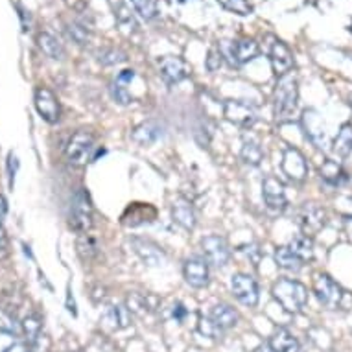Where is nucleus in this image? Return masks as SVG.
Segmentation results:
<instances>
[{
	"label": "nucleus",
	"instance_id": "24",
	"mask_svg": "<svg viewBox=\"0 0 352 352\" xmlns=\"http://www.w3.org/2000/svg\"><path fill=\"white\" fill-rule=\"evenodd\" d=\"M270 345L277 352H299V341L295 340L294 334H289L286 329H277L273 332Z\"/></svg>",
	"mask_w": 352,
	"mask_h": 352
},
{
	"label": "nucleus",
	"instance_id": "38",
	"mask_svg": "<svg viewBox=\"0 0 352 352\" xmlns=\"http://www.w3.org/2000/svg\"><path fill=\"white\" fill-rule=\"evenodd\" d=\"M186 316V310L183 305H175L173 306V318L177 319V321H183Z\"/></svg>",
	"mask_w": 352,
	"mask_h": 352
},
{
	"label": "nucleus",
	"instance_id": "22",
	"mask_svg": "<svg viewBox=\"0 0 352 352\" xmlns=\"http://www.w3.org/2000/svg\"><path fill=\"white\" fill-rule=\"evenodd\" d=\"M319 173H321V179L330 186H340L346 181V172L343 170V166H341L340 162L332 161V159H327L323 162Z\"/></svg>",
	"mask_w": 352,
	"mask_h": 352
},
{
	"label": "nucleus",
	"instance_id": "32",
	"mask_svg": "<svg viewBox=\"0 0 352 352\" xmlns=\"http://www.w3.org/2000/svg\"><path fill=\"white\" fill-rule=\"evenodd\" d=\"M127 302H129V306H127L129 312L137 314V316H146L151 310V306L148 305V297H144V295H131Z\"/></svg>",
	"mask_w": 352,
	"mask_h": 352
},
{
	"label": "nucleus",
	"instance_id": "8",
	"mask_svg": "<svg viewBox=\"0 0 352 352\" xmlns=\"http://www.w3.org/2000/svg\"><path fill=\"white\" fill-rule=\"evenodd\" d=\"M231 289L232 295L236 297L242 305L253 308V306L258 305V284L251 275H243V273H238L234 275L231 280Z\"/></svg>",
	"mask_w": 352,
	"mask_h": 352
},
{
	"label": "nucleus",
	"instance_id": "17",
	"mask_svg": "<svg viewBox=\"0 0 352 352\" xmlns=\"http://www.w3.org/2000/svg\"><path fill=\"white\" fill-rule=\"evenodd\" d=\"M270 59H272L273 72L280 78V76L292 72V67H294V54L289 52V48L277 41L273 43L272 50H270Z\"/></svg>",
	"mask_w": 352,
	"mask_h": 352
},
{
	"label": "nucleus",
	"instance_id": "6",
	"mask_svg": "<svg viewBox=\"0 0 352 352\" xmlns=\"http://www.w3.org/2000/svg\"><path fill=\"white\" fill-rule=\"evenodd\" d=\"M314 294H316L319 302L324 308H329V310H336L341 305V299H343V289L329 275H318L316 277V280H314Z\"/></svg>",
	"mask_w": 352,
	"mask_h": 352
},
{
	"label": "nucleus",
	"instance_id": "29",
	"mask_svg": "<svg viewBox=\"0 0 352 352\" xmlns=\"http://www.w3.org/2000/svg\"><path fill=\"white\" fill-rule=\"evenodd\" d=\"M76 248H78V254L81 256V260H85V262H91L98 254V243H96L93 236H89L85 232L78 238Z\"/></svg>",
	"mask_w": 352,
	"mask_h": 352
},
{
	"label": "nucleus",
	"instance_id": "39",
	"mask_svg": "<svg viewBox=\"0 0 352 352\" xmlns=\"http://www.w3.org/2000/svg\"><path fill=\"white\" fill-rule=\"evenodd\" d=\"M6 212H8V201H6V197L0 194V226H2V221H4Z\"/></svg>",
	"mask_w": 352,
	"mask_h": 352
},
{
	"label": "nucleus",
	"instance_id": "11",
	"mask_svg": "<svg viewBox=\"0 0 352 352\" xmlns=\"http://www.w3.org/2000/svg\"><path fill=\"white\" fill-rule=\"evenodd\" d=\"M35 109L39 113L48 124H56L59 122V116H61V107H59V102L56 98V94L47 89V87H39L35 91Z\"/></svg>",
	"mask_w": 352,
	"mask_h": 352
},
{
	"label": "nucleus",
	"instance_id": "10",
	"mask_svg": "<svg viewBox=\"0 0 352 352\" xmlns=\"http://www.w3.org/2000/svg\"><path fill=\"white\" fill-rule=\"evenodd\" d=\"M302 127H305L306 137L318 148H327L329 146V139H327V126H324L323 118L318 111L306 109L302 115Z\"/></svg>",
	"mask_w": 352,
	"mask_h": 352
},
{
	"label": "nucleus",
	"instance_id": "41",
	"mask_svg": "<svg viewBox=\"0 0 352 352\" xmlns=\"http://www.w3.org/2000/svg\"><path fill=\"white\" fill-rule=\"evenodd\" d=\"M249 249H254V253H256V256H254V258H253V266H256V262H258V256H260L258 248H256V245H249ZM240 251H242V253H248V256H249L248 248H240Z\"/></svg>",
	"mask_w": 352,
	"mask_h": 352
},
{
	"label": "nucleus",
	"instance_id": "37",
	"mask_svg": "<svg viewBox=\"0 0 352 352\" xmlns=\"http://www.w3.org/2000/svg\"><path fill=\"white\" fill-rule=\"evenodd\" d=\"M219 67H221V52H219V50H210L207 58V69L210 70V72H214V70H218Z\"/></svg>",
	"mask_w": 352,
	"mask_h": 352
},
{
	"label": "nucleus",
	"instance_id": "25",
	"mask_svg": "<svg viewBox=\"0 0 352 352\" xmlns=\"http://www.w3.org/2000/svg\"><path fill=\"white\" fill-rule=\"evenodd\" d=\"M334 153L340 157H349L352 153V126L343 124L334 139Z\"/></svg>",
	"mask_w": 352,
	"mask_h": 352
},
{
	"label": "nucleus",
	"instance_id": "43",
	"mask_svg": "<svg viewBox=\"0 0 352 352\" xmlns=\"http://www.w3.org/2000/svg\"><path fill=\"white\" fill-rule=\"evenodd\" d=\"M349 104H351V105H352V96H351V102H349Z\"/></svg>",
	"mask_w": 352,
	"mask_h": 352
},
{
	"label": "nucleus",
	"instance_id": "40",
	"mask_svg": "<svg viewBox=\"0 0 352 352\" xmlns=\"http://www.w3.org/2000/svg\"><path fill=\"white\" fill-rule=\"evenodd\" d=\"M6 248H8L6 232H4V227L0 226V251H6Z\"/></svg>",
	"mask_w": 352,
	"mask_h": 352
},
{
	"label": "nucleus",
	"instance_id": "3",
	"mask_svg": "<svg viewBox=\"0 0 352 352\" xmlns=\"http://www.w3.org/2000/svg\"><path fill=\"white\" fill-rule=\"evenodd\" d=\"M94 151H96V139L93 133L89 131H78L70 137L69 144H67V159L70 164L74 166H85L87 162L94 159Z\"/></svg>",
	"mask_w": 352,
	"mask_h": 352
},
{
	"label": "nucleus",
	"instance_id": "35",
	"mask_svg": "<svg viewBox=\"0 0 352 352\" xmlns=\"http://www.w3.org/2000/svg\"><path fill=\"white\" fill-rule=\"evenodd\" d=\"M127 83H124V81H115V85H113V89H111V93H113V98L118 102V104L122 105H127L131 104V94H129V91H127Z\"/></svg>",
	"mask_w": 352,
	"mask_h": 352
},
{
	"label": "nucleus",
	"instance_id": "28",
	"mask_svg": "<svg viewBox=\"0 0 352 352\" xmlns=\"http://www.w3.org/2000/svg\"><path fill=\"white\" fill-rule=\"evenodd\" d=\"M240 157L249 166H258L262 159H264V151H262L256 140H245L242 146V151H240Z\"/></svg>",
	"mask_w": 352,
	"mask_h": 352
},
{
	"label": "nucleus",
	"instance_id": "42",
	"mask_svg": "<svg viewBox=\"0 0 352 352\" xmlns=\"http://www.w3.org/2000/svg\"><path fill=\"white\" fill-rule=\"evenodd\" d=\"M256 352H277V351H275L270 343H266V345H260L258 349H256Z\"/></svg>",
	"mask_w": 352,
	"mask_h": 352
},
{
	"label": "nucleus",
	"instance_id": "12",
	"mask_svg": "<svg viewBox=\"0 0 352 352\" xmlns=\"http://www.w3.org/2000/svg\"><path fill=\"white\" fill-rule=\"evenodd\" d=\"M262 196H264V203L270 210L280 212L288 205V197H286V190H284L283 181L277 177H266L262 183Z\"/></svg>",
	"mask_w": 352,
	"mask_h": 352
},
{
	"label": "nucleus",
	"instance_id": "31",
	"mask_svg": "<svg viewBox=\"0 0 352 352\" xmlns=\"http://www.w3.org/2000/svg\"><path fill=\"white\" fill-rule=\"evenodd\" d=\"M23 330L26 334V340L32 346H35V343L43 338V332H41V323L37 318H26L23 323Z\"/></svg>",
	"mask_w": 352,
	"mask_h": 352
},
{
	"label": "nucleus",
	"instance_id": "34",
	"mask_svg": "<svg viewBox=\"0 0 352 352\" xmlns=\"http://www.w3.org/2000/svg\"><path fill=\"white\" fill-rule=\"evenodd\" d=\"M199 332L207 338H212V340H218L221 338V332L223 330L219 329L218 324L214 323L210 318H199Z\"/></svg>",
	"mask_w": 352,
	"mask_h": 352
},
{
	"label": "nucleus",
	"instance_id": "19",
	"mask_svg": "<svg viewBox=\"0 0 352 352\" xmlns=\"http://www.w3.org/2000/svg\"><path fill=\"white\" fill-rule=\"evenodd\" d=\"M231 56L236 65H245L258 56V45L253 39H240L231 45Z\"/></svg>",
	"mask_w": 352,
	"mask_h": 352
},
{
	"label": "nucleus",
	"instance_id": "23",
	"mask_svg": "<svg viewBox=\"0 0 352 352\" xmlns=\"http://www.w3.org/2000/svg\"><path fill=\"white\" fill-rule=\"evenodd\" d=\"M288 248L292 249V253H294L302 264L314 258V240L312 236H308V234H302V232H300V234L294 236V240L289 242Z\"/></svg>",
	"mask_w": 352,
	"mask_h": 352
},
{
	"label": "nucleus",
	"instance_id": "20",
	"mask_svg": "<svg viewBox=\"0 0 352 352\" xmlns=\"http://www.w3.org/2000/svg\"><path fill=\"white\" fill-rule=\"evenodd\" d=\"M102 319L113 330H122L129 327V323H131V312H129V308H126V306L111 305L104 312V318Z\"/></svg>",
	"mask_w": 352,
	"mask_h": 352
},
{
	"label": "nucleus",
	"instance_id": "33",
	"mask_svg": "<svg viewBox=\"0 0 352 352\" xmlns=\"http://www.w3.org/2000/svg\"><path fill=\"white\" fill-rule=\"evenodd\" d=\"M218 2L226 10L238 13V15H249V13L253 12V6L249 4L248 0H218Z\"/></svg>",
	"mask_w": 352,
	"mask_h": 352
},
{
	"label": "nucleus",
	"instance_id": "26",
	"mask_svg": "<svg viewBox=\"0 0 352 352\" xmlns=\"http://www.w3.org/2000/svg\"><path fill=\"white\" fill-rule=\"evenodd\" d=\"M39 47L43 52L47 54L48 58L52 59H63L65 56V48L63 45L59 43V39H56L54 35L50 34H41L39 35Z\"/></svg>",
	"mask_w": 352,
	"mask_h": 352
},
{
	"label": "nucleus",
	"instance_id": "18",
	"mask_svg": "<svg viewBox=\"0 0 352 352\" xmlns=\"http://www.w3.org/2000/svg\"><path fill=\"white\" fill-rule=\"evenodd\" d=\"M172 218L175 223H179L186 231H192L196 227V212H194L192 203L185 197H177L172 203Z\"/></svg>",
	"mask_w": 352,
	"mask_h": 352
},
{
	"label": "nucleus",
	"instance_id": "9",
	"mask_svg": "<svg viewBox=\"0 0 352 352\" xmlns=\"http://www.w3.org/2000/svg\"><path fill=\"white\" fill-rule=\"evenodd\" d=\"M226 116L232 124L249 129L256 122V109L253 104H249L245 100H231L226 104Z\"/></svg>",
	"mask_w": 352,
	"mask_h": 352
},
{
	"label": "nucleus",
	"instance_id": "36",
	"mask_svg": "<svg viewBox=\"0 0 352 352\" xmlns=\"http://www.w3.org/2000/svg\"><path fill=\"white\" fill-rule=\"evenodd\" d=\"M69 34L70 37L74 41H78L80 45H83L87 39H89V34H87V30L83 28V26H78V24H74V26H70L69 28Z\"/></svg>",
	"mask_w": 352,
	"mask_h": 352
},
{
	"label": "nucleus",
	"instance_id": "13",
	"mask_svg": "<svg viewBox=\"0 0 352 352\" xmlns=\"http://www.w3.org/2000/svg\"><path fill=\"white\" fill-rule=\"evenodd\" d=\"M283 172L295 183L305 181L308 175V164H306L305 155L295 148H288L283 155Z\"/></svg>",
	"mask_w": 352,
	"mask_h": 352
},
{
	"label": "nucleus",
	"instance_id": "27",
	"mask_svg": "<svg viewBox=\"0 0 352 352\" xmlns=\"http://www.w3.org/2000/svg\"><path fill=\"white\" fill-rule=\"evenodd\" d=\"M275 262H277L278 267H283L286 272H299L302 267V262H300L289 248H278L275 251Z\"/></svg>",
	"mask_w": 352,
	"mask_h": 352
},
{
	"label": "nucleus",
	"instance_id": "16",
	"mask_svg": "<svg viewBox=\"0 0 352 352\" xmlns=\"http://www.w3.org/2000/svg\"><path fill=\"white\" fill-rule=\"evenodd\" d=\"M159 69H161L162 80L166 81L168 85H175L190 74V67L181 58H164L159 63Z\"/></svg>",
	"mask_w": 352,
	"mask_h": 352
},
{
	"label": "nucleus",
	"instance_id": "30",
	"mask_svg": "<svg viewBox=\"0 0 352 352\" xmlns=\"http://www.w3.org/2000/svg\"><path fill=\"white\" fill-rule=\"evenodd\" d=\"M131 4L146 21L155 19L159 15V0H131Z\"/></svg>",
	"mask_w": 352,
	"mask_h": 352
},
{
	"label": "nucleus",
	"instance_id": "14",
	"mask_svg": "<svg viewBox=\"0 0 352 352\" xmlns=\"http://www.w3.org/2000/svg\"><path fill=\"white\" fill-rule=\"evenodd\" d=\"M183 275H185V280L190 284L192 288H205L208 284V262L207 258H201V256H192L185 262V267H183Z\"/></svg>",
	"mask_w": 352,
	"mask_h": 352
},
{
	"label": "nucleus",
	"instance_id": "1",
	"mask_svg": "<svg viewBox=\"0 0 352 352\" xmlns=\"http://www.w3.org/2000/svg\"><path fill=\"white\" fill-rule=\"evenodd\" d=\"M299 100V87H297V76L295 72H288L278 78L273 96V111L278 122H286L294 116Z\"/></svg>",
	"mask_w": 352,
	"mask_h": 352
},
{
	"label": "nucleus",
	"instance_id": "15",
	"mask_svg": "<svg viewBox=\"0 0 352 352\" xmlns=\"http://www.w3.org/2000/svg\"><path fill=\"white\" fill-rule=\"evenodd\" d=\"M131 243H133L135 253L139 254L140 260L150 267H159L166 262V254L155 242L146 240V238H133Z\"/></svg>",
	"mask_w": 352,
	"mask_h": 352
},
{
	"label": "nucleus",
	"instance_id": "5",
	"mask_svg": "<svg viewBox=\"0 0 352 352\" xmlns=\"http://www.w3.org/2000/svg\"><path fill=\"white\" fill-rule=\"evenodd\" d=\"M297 223H299L302 234L314 236L327 226V212L318 203H305L297 214Z\"/></svg>",
	"mask_w": 352,
	"mask_h": 352
},
{
	"label": "nucleus",
	"instance_id": "21",
	"mask_svg": "<svg viewBox=\"0 0 352 352\" xmlns=\"http://www.w3.org/2000/svg\"><path fill=\"white\" fill-rule=\"evenodd\" d=\"M208 318L212 319L214 323L218 324L221 330L232 329V327H236L238 323V314L234 308H231L229 305H216L212 306V310H210V316Z\"/></svg>",
	"mask_w": 352,
	"mask_h": 352
},
{
	"label": "nucleus",
	"instance_id": "2",
	"mask_svg": "<svg viewBox=\"0 0 352 352\" xmlns=\"http://www.w3.org/2000/svg\"><path fill=\"white\" fill-rule=\"evenodd\" d=\"M273 299L289 314L300 312L308 302V289L294 278H278L272 288Z\"/></svg>",
	"mask_w": 352,
	"mask_h": 352
},
{
	"label": "nucleus",
	"instance_id": "7",
	"mask_svg": "<svg viewBox=\"0 0 352 352\" xmlns=\"http://www.w3.org/2000/svg\"><path fill=\"white\" fill-rule=\"evenodd\" d=\"M203 253L207 256L208 264H212L216 267H223L229 264L231 260V248L223 236H218V234H210V236H205L201 240Z\"/></svg>",
	"mask_w": 352,
	"mask_h": 352
},
{
	"label": "nucleus",
	"instance_id": "4",
	"mask_svg": "<svg viewBox=\"0 0 352 352\" xmlns=\"http://www.w3.org/2000/svg\"><path fill=\"white\" fill-rule=\"evenodd\" d=\"M70 227L76 232H87L93 227V203L83 188L76 190L70 203Z\"/></svg>",
	"mask_w": 352,
	"mask_h": 352
}]
</instances>
